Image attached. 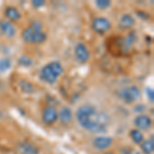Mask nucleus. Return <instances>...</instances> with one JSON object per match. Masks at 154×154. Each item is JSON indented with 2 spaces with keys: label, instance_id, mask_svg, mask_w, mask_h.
<instances>
[{
  "label": "nucleus",
  "instance_id": "nucleus-1",
  "mask_svg": "<svg viewBox=\"0 0 154 154\" xmlns=\"http://www.w3.org/2000/svg\"><path fill=\"white\" fill-rule=\"evenodd\" d=\"M76 118L79 125L91 133L98 134L106 131V125L96 108L91 105H83L79 107L76 112Z\"/></svg>",
  "mask_w": 154,
  "mask_h": 154
},
{
  "label": "nucleus",
  "instance_id": "nucleus-2",
  "mask_svg": "<svg viewBox=\"0 0 154 154\" xmlns=\"http://www.w3.org/2000/svg\"><path fill=\"white\" fill-rule=\"evenodd\" d=\"M63 66L59 62H51L45 65L40 71V79L49 84H53L58 80V78L63 74Z\"/></svg>",
  "mask_w": 154,
  "mask_h": 154
},
{
  "label": "nucleus",
  "instance_id": "nucleus-3",
  "mask_svg": "<svg viewBox=\"0 0 154 154\" xmlns=\"http://www.w3.org/2000/svg\"><path fill=\"white\" fill-rule=\"evenodd\" d=\"M42 25L39 21H34L32 22L31 24L29 25L28 28H26L22 32V38L25 42L27 43H32V40H33L34 35L39 31H42Z\"/></svg>",
  "mask_w": 154,
  "mask_h": 154
},
{
  "label": "nucleus",
  "instance_id": "nucleus-4",
  "mask_svg": "<svg viewBox=\"0 0 154 154\" xmlns=\"http://www.w3.org/2000/svg\"><path fill=\"white\" fill-rule=\"evenodd\" d=\"M120 96L122 98V100L125 102V103H134L140 98L141 96V91L139 89L138 86L136 85H131V86H128V88H123L120 93Z\"/></svg>",
  "mask_w": 154,
  "mask_h": 154
},
{
  "label": "nucleus",
  "instance_id": "nucleus-5",
  "mask_svg": "<svg viewBox=\"0 0 154 154\" xmlns=\"http://www.w3.org/2000/svg\"><path fill=\"white\" fill-rule=\"evenodd\" d=\"M91 27H93L94 31L97 32V33L104 34L111 29V23L106 18L98 17V18L94 19L93 23H91Z\"/></svg>",
  "mask_w": 154,
  "mask_h": 154
},
{
  "label": "nucleus",
  "instance_id": "nucleus-6",
  "mask_svg": "<svg viewBox=\"0 0 154 154\" xmlns=\"http://www.w3.org/2000/svg\"><path fill=\"white\" fill-rule=\"evenodd\" d=\"M58 117H59L58 111L53 106H48L46 108H44L43 112H42V121L48 125H54L58 120Z\"/></svg>",
  "mask_w": 154,
  "mask_h": 154
},
{
  "label": "nucleus",
  "instance_id": "nucleus-7",
  "mask_svg": "<svg viewBox=\"0 0 154 154\" xmlns=\"http://www.w3.org/2000/svg\"><path fill=\"white\" fill-rule=\"evenodd\" d=\"M134 123L137 126V130L139 131H147L151 128L152 125V120L149 117L148 115H145V114H140L135 118L134 120Z\"/></svg>",
  "mask_w": 154,
  "mask_h": 154
},
{
  "label": "nucleus",
  "instance_id": "nucleus-8",
  "mask_svg": "<svg viewBox=\"0 0 154 154\" xmlns=\"http://www.w3.org/2000/svg\"><path fill=\"white\" fill-rule=\"evenodd\" d=\"M0 32L4 36L8 37V38H12V37L16 36L17 30L11 22L7 21V20H0Z\"/></svg>",
  "mask_w": 154,
  "mask_h": 154
},
{
  "label": "nucleus",
  "instance_id": "nucleus-9",
  "mask_svg": "<svg viewBox=\"0 0 154 154\" xmlns=\"http://www.w3.org/2000/svg\"><path fill=\"white\" fill-rule=\"evenodd\" d=\"M17 152L18 154H39V148L33 143L25 141L19 144Z\"/></svg>",
  "mask_w": 154,
  "mask_h": 154
},
{
  "label": "nucleus",
  "instance_id": "nucleus-10",
  "mask_svg": "<svg viewBox=\"0 0 154 154\" xmlns=\"http://www.w3.org/2000/svg\"><path fill=\"white\" fill-rule=\"evenodd\" d=\"M74 54H75L77 61L80 62V63H86L89 60V51L83 43L77 44L75 46Z\"/></svg>",
  "mask_w": 154,
  "mask_h": 154
},
{
  "label": "nucleus",
  "instance_id": "nucleus-11",
  "mask_svg": "<svg viewBox=\"0 0 154 154\" xmlns=\"http://www.w3.org/2000/svg\"><path fill=\"white\" fill-rule=\"evenodd\" d=\"M113 141L112 138L110 137H105V136H101V137H97V138L94 140L93 145L94 147L97 148L98 150H105V149H108L112 145Z\"/></svg>",
  "mask_w": 154,
  "mask_h": 154
},
{
  "label": "nucleus",
  "instance_id": "nucleus-12",
  "mask_svg": "<svg viewBox=\"0 0 154 154\" xmlns=\"http://www.w3.org/2000/svg\"><path fill=\"white\" fill-rule=\"evenodd\" d=\"M58 118H60V121L62 122V125H70L72 122V119H73V114H72L71 109L68 108V107H63L61 109V111H60Z\"/></svg>",
  "mask_w": 154,
  "mask_h": 154
},
{
  "label": "nucleus",
  "instance_id": "nucleus-13",
  "mask_svg": "<svg viewBox=\"0 0 154 154\" xmlns=\"http://www.w3.org/2000/svg\"><path fill=\"white\" fill-rule=\"evenodd\" d=\"M4 16L9 22H17L22 18L21 12L18 11V8L14 6H7L4 11Z\"/></svg>",
  "mask_w": 154,
  "mask_h": 154
},
{
  "label": "nucleus",
  "instance_id": "nucleus-14",
  "mask_svg": "<svg viewBox=\"0 0 154 154\" xmlns=\"http://www.w3.org/2000/svg\"><path fill=\"white\" fill-rule=\"evenodd\" d=\"M134 25H135V19H134V17L131 14H123L120 18V21H119V27L123 30L131 29Z\"/></svg>",
  "mask_w": 154,
  "mask_h": 154
},
{
  "label": "nucleus",
  "instance_id": "nucleus-15",
  "mask_svg": "<svg viewBox=\"0 0 154 154\" xmlns=\"http://www.w3.org/2000/svg\"><path fill=\"white\" fill-rule=\"evenodd\" d=\"M130 136H131V140L134 141V143L138 144V145H141L144 141V136H143L142 131L137 130V128H134V130L131 131Z\"/></svg>",
  "mask_w": 154,
  "mask_h": 154
},
{
  "label": "nucleus",
  "instance_id": "nucleus-16",
  "mask_svg": "<svg viewBox=\"0 0 154 154\" xmlns=\"http://www.w3.org/2000/svg\"><path fill=\"white\" fill-rule=\"evenodd\" d=\"M141 149H142L144 154H152L154 151V143L152 140H144L141 144Z\"/></svg>",
  "mask_w": 154,
  "mask_h": 154
},
{
  "label": "nucleus",
  "instance_id": "nucleus-17",
  "mask_svg": "<svg viewBox=\"0 0 154 154\" xmlns=\"http://www.w3.org/2000/svg\"><path fill=\"white\" fill-rule=\"evenodd\" d=\"M48 39V35H46L45 32L43 31H39L34 35L33 37V40H32V43H35V44H41L43 43L44 41Z\"/></svg>",
  "mask_w": 154,
  "mask_h": 154
},
{
  "label": "nucleus",
  "instance_id": "nucleus-18",
  "mask_svg": "<svg viewBox=\"0 0 154 154\" xmlns=\"http://www.w3.org/2000/svg\"><path fill=\"white\" fill-rule=\"evenodd\" d=\"M11 67V61L7 58L0 59V73H4Z\"/></svg>",
  "mask_w": 154,
  "mask_h": 154
},
{
  "label": "nucleus",
  "instance_id": "nucleus-19",
  "mask_svg": "<svg viewBox=\"0 0 154 154\" xmlns=\"http://www.w3.org/2000/svg\"><path fill=\"white\" fill-rule=\"evenodd\" d=\"M21 89L23 93H32L33 91V86H32V84L30 82H26V81H23V82L21 83Z\"/></svg>",
  "mask_w": 154,
  "mask_h": 154
},
{
  "label": "nucleus",
  "instance_id": "nucleus-20",
  "mask_svg": "<svg viewBox=\"0 0 154 154\" xmlns=\"http://www.w3.org/2000/svg\"><path fill=\"white\" fill-rule=\"evenodd\" d=\"M96 5L101 9H105V8H108V7L111 5V2L109 1V0H97Z\"/></svg>",
  "mask_w": 154,
  "mask_h": 154
},
{
  "label": "nucleus",
  "instance_id": "nucleus-21",
  "mask_svg": "<svg viewBox=\"0 0 154 154\" xmlns=\"http://www.w3.org/2000/svg\"><path fill=\"white\" fill-rule=\"evenodd\" d=\"M19 64L23 65L24 67H28L30 65H32V61L28 57H21V58L19 59Z\"/></svg>",
  "mask_w": 154,
  "mask_h": 154
},
{
  "label": "nucleus",
  "instance_id": "nucleus-22",
  "mask_svg": "<svg viewBox=\"0 0 154 154\" xmlns=\"http://www.w3.org/2000/svg\"><path fill=\"white\" fill-rule=\"evenodd\" d=\"M32 4L35 7H40L44 5V1L43 0H34V1H32Z\"/></svg>",
  "mask_w": 154,
  "mask_h": 154
},
{
  "label": "nucleus",
  "instance_id": "nucleus-23",
  "mask_svg": "<svg viewBox=\"0 0 154 154\" xmlns=\"http://www.w3.org/2000/svg\"><path fill=\"white\" fill-rule=\"evenodd\" d=\"M147 97H148V99H149V101H151V102H153L154 101V94H153V91L152 89H150V88H147Z\"/></svg>",
  "mask_w": 154,
  "mask_h": 154
},
{
  "label": "nucleus",
  "instance_id": "nucleus-24",
  "mask_svg": "<svg viewBox=\"0 0 154 154\" xmlns=\"http://www.w3.org/2000/svg\"><path fill=\"white\" fill-rule=\"evenodd\" d=\"M125 154H140V152L135 150V149H128V150L125 151Z\"/></svg>",
  "mask_w": 154,
  "mask_h": 154
},
{
  "label": "nucleus",
  "instance_id": "nucleus-25",
  "mask_svg": "<svg viewBox=\"0 0 154 154\" xmlns=\"http://www.w3.org/2000/svg\"><path fill=\"white\" fill-rule=\"evenodd\" d=\"M105 154H116L115 152H112V151H109V152H106Z\"/></svg>",
  "mask_w": 154,
  "mask_h": 154
}]
</instances>
